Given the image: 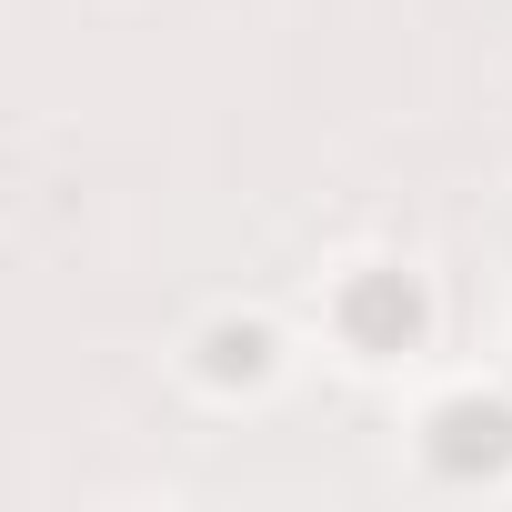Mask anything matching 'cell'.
Wrapping results in <instances>:
<instances>
[{
	"label": "cell",
	"mask_w": 512,
	"mask_h": 512,
	"mask_svg": "<svg viewBox=\"0 0 512 512\" xmlns=\"http://www.w3.org/2000/svg\"><path fill=\"white\" fill-rule=\"evenodd\" d=\"M272 352H282L272 322H211L201 352H191V372H201L211 392H231V382H241V392H262V382H272Z\"/></svg>",
	"instance_id": "obj_1"
}]
</instances>
